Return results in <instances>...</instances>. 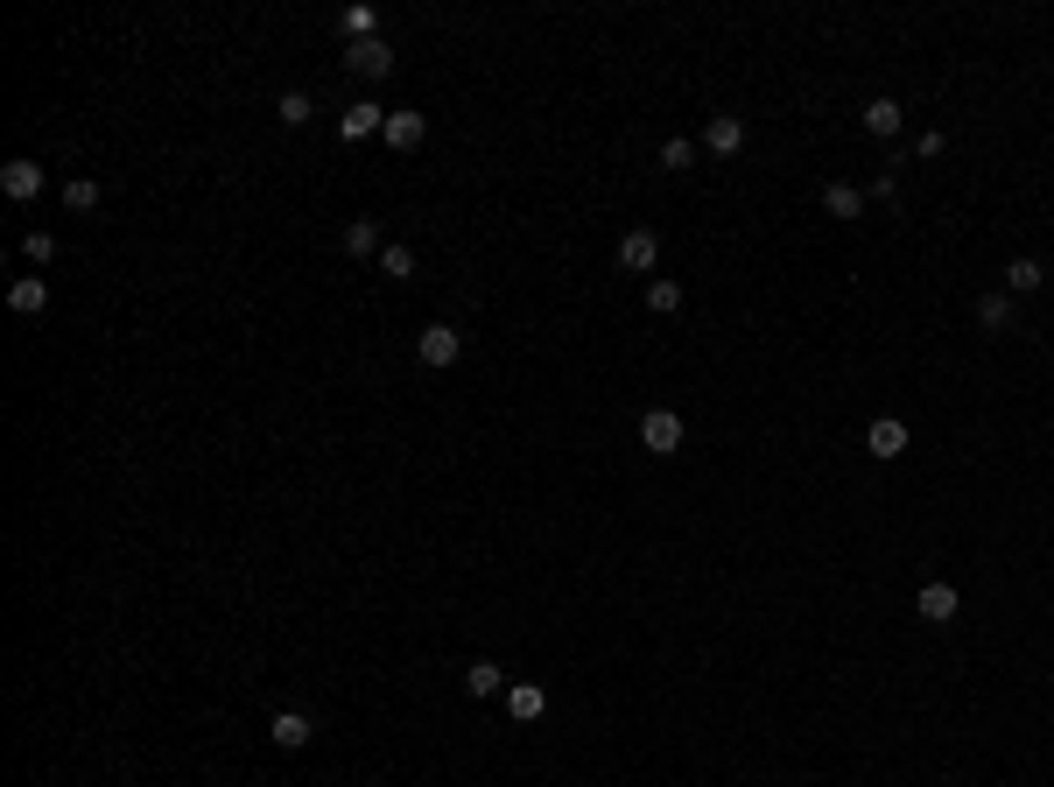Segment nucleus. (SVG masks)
Segmentation results:
<instances>
[{"mask_svg": "<svg viewBox=\"0 0 1054 787\" xmlns=\"http://www.w3.org/2000/svg\"><path fill=\"white\" fill-rule=\"evenodd\" d=\"M267 738H275L281 752H303L309 738H317V724H309V710H275V718H267Z\"/></svg>", "mask_w": 1054, "mask_h": 787, "instance_id": "6", "label": "nucleus"}, {"mask_svg": "<svg viewBox=\"0 0 1054 787\" xmlns=\"http://www.w3.org/2000/svg\"><path fill=\"white\" fill-rule=\"evenodd\" d=\"M858 120H865V134H879V141H893V134H900V120H907V113H900V99H872V106L858 113Z\"/></svg>", "mask_w": 1054, "mask_h": 787, "instance_id": "16", "label": "nucleus"}, {"mask_svg": "<svg viewBox=\"0 0 1054 787\" xmlns=\"http://www.w3.org/2000/svg\"><path fill=\"white\" fill-rule=\"evenodd\" d=\"M345 36L352 42H373L380 36V8H366V0H359V8H345Z\"/></svg>", "mask_w": 1054, "mask_h": 787, "instance_id": "23", "label": "nucleus"}, {"mask_svg": "<svg viewBox=\"0 0 1054 787\" xmlns=\"http://www.w3.org/2000/svg\"><path fill=\"white\" fill-rule=\"evenodd\" d=\"M619 267H633V275H655V267H661V232H655V226H633L626 240H619Z\"/></svg>", "mask_w": 1054, "mask_h": 787, "instance_id": "3", "label": "nucleus"}, {"mask_svg": "<svg viewBox=\"0 0 1054 787\" xmlns=\"http://www.w3.org/2000/svg\"><path fill=\"white\" fill-rule=\"evenodd\" d=\"M507 710H513L521 724H534V718L548 710V689H542V682H513V689H507Z\"/></svg>", "mask_w": 1054, "mask_h": 787, "instance_id": "18", "label": "nucleus"}, {"mask_svg": "<svg viewBox=\"0 0 1054 787\" xmlns=\"http://www.w3.org/2000/svg\"><path fill=\"white\" fill-rule=\"evenodd\" d=\"M415 359L436 366V373H443V366H457V359H465V331H450V323H429V331L415 338Z\"/></svg>", "mask_w": 1054, "mask_h": 787, "instance_id": "1", "label": "nucleus"}, {"mask_svg": "<svg viewBox=\"0 0 1054 787\" xmlns=\"http://www.w3.org/2000/svg\"><path fill=\"white\" fill-rule=\"evenodd\" d=\"M0 190H8L14 204H28V198H42V162H28V155H14V162H0Z\"/></svg>", "mask_w": 1054, "mask_h": 787, "instance_id": "7", "label": "nucleus"}, {"mask_svg": "<svg viewBox=\"0 0 1054 787\" xmlns=\"http://www.w3.org/2000/svg\"><path fill=\"white\" fill-rule=\"evenodd\" d=\"M640 443H647L655 457H675V450H682V415H675V408H647V415H640Z\"/></svg>", "mask_w": 1054, "mask_h": 787, "instance_id": "2", "label": "nucleus"}, {"mask_svg": "<svg viewBox=\"0 0 1054 787\" xmlns=\"http://www.w3.org/2000/svg\"><path fill=\"white\" fill-rule=\"evenodd\" d=\"M977 323H985L991 338H999V331H1013V323H1019L1013 295H1005V289H985V295H977Z\"/></svg>", "mask_w": 1054, "mask_h": 787, "instance_id": "12", "label": "nucleus"}, {"mask_svg": "<svg viewBox=\"0 0 1054 787\" xmlns=\"http://www.w3.org/2000/svg\"><path fill=\"white\" fill-rule=\"evenodd\" d=\"M275 120L281 127H309V120H317V99H309V92H281L275 99Z\"/></svg>", "mask_w": 1054, "mask_h": 787, "instance_id": "19", "label": "nucleus"}, {"mask_svg": "<svg viewBox=\"0 0 1054 787\" xmlns=\"http://www.w3.org/2000/svg\"><path fill=\"white\" fill-rule=\"evenodd\" d=\"M865 450L879 457V465H893V457H907V422H900V415H879V422L865 429Z\"/></svg>", "mask_w": 1054, "mask_h": 787, "instance_id": "5", "label": "nucleus"}, {"mask_svg": "<svg viewBox=\"0 0 1054 787\" xmlns=\"http://www.w3.org/2000/svg\"><path fill=\"white\" fill-rule=\"evenodd\" d=\"M865 198H879V204H893V198H900V176H893V169H879V176H872V190H865Z\"/></svg>", "mask_w": 1054, "mask_h": 787, "instance_id": "27", "label": "nucleus"}, {"mask_svg": "<svg viewBox=\"0 0 1054 787\" xmlns=\"http://www.w3.org/2000/svg\"><path fill=\"white\" fill-rule=\"evenodd\" d=\"M388 127V113L373 106V99H359V106H345V120H338V134H345V141H366V134H380Z\"/></svg>", "mask_w": 1054, "mask_h": 787, "instance_id": "15", "label": "nucleus"}, {"mask_svg": "<svg viewBox=\"0 0 1054 787\" xmlns=\"http://www.w3.org/2000/svg\"><path fill=\"white\" fill-rule=\"evenodd\" d=\"M493 689H507V675H499L493 661H471L465 668V696H493Z\"/></svg>", "mask_w": 1054, "mask_h": 787, "instance_id": "21", "label": "nucleus"}, {"mask_svg": "<svg viewBox=\"0 0 1054 787\" xmlns=\"http://www.w3.org/2000/svg\"><path fill=\"white\" fill-rule=\"evenodd\" d=\"M956 584H922V598H914V612L928 619V626H949V619H956Z\"/></svg>", "mask_w": 1054, "mask_h": 787, "instance_id": "11", "label": "nucleus"}, {"mask_svg": "<svg viewBox=\"0 0 1054 787\" xmlns=\"http://www.w3.org/2000/svg\"><path fill=\"white\" fill-rule=\"evenodd\" d=\"M380 275H388V281H415V246L388 240V246H380Z\"/></svg>", "mask_w": 1054, "mask_h": 787, "instance_id": "20", "label": "nucleus"}, {"mask_svg": "<svg viewBox=\"0 0 1054 787\" xmlns=\"http://www.w3.org/2000/svg\"><path fill=\"white\" fill-rule=\"evenodd\" d=\"M64 204H71V212H92V204H99V183H92V176H71V183H64Z\"/></svg>", "mask_w": 1054, "mask_h": 787, "instance_id": "24", "label": "nucleus"}, {"mask_svg": "<svg viewBox=\"0 0 1054 787\" xmlns=\"http://www.w3.org/2000/svg\"><path fill=\"white\" fill-rule=\"evenodd\" d=\"M689 162H696V141H682V134H675V141H661V169H689Z\"/></svg>", "mask_w": 1054, "mask_h": 787, "instance_id": "25", "label": "nucleus"}, {"mask_svg": "<svg viewBox=\"0 0 1054 787\" xmlns=\"http://www.w3.org/2000/svg\"><path fill=\"white\" fill-rule=\"evenodd\" d=\"M1005 295H1033V289H1047V267L1033 261V254H1019L1013 267H1005V281H999Z\"/></svg>", "mask_w": 1054, "mask_h": 787, "instance_id": "14", "label": "nucleus"}, {"mask_svg": "<svg viewBox=\"0 0 1054 787\" xmlns=\"http://www.w3.org/2000/svg\"><path fill=\"white\" fill-rule=\"evenodd\" d=\"M647 309H655V317H675V309H682V281H647Z\"/></svg>", "mask_w": 1054, "mask_h": 787, "instance_id": "22", "label": "nucleus"}, {"mask_svg": "<svg viewBox=\"0 0 1054 787\" xmlns=\"http://www.w3.org/2000/svg\"><path fill=\"white\" fill-rule=\"evenodd\" d=\"M22 246H28V261H36V267H50V261H56V240H50V232H28Z\"/></svg>", "mask_w": 1054, "mask_h": 787, "instance_id": "26", "label": "nucleus"}, {"mask_svg": "<svg viewBox=\"0 0 1054 787\" xmlns=\"http://www.w3.org/2000/svg\"><path fill=\"white\" fill-rule=\"evenodd\" d=\"M703 148L718 162H732L738 148H746V120H738V113H710V120H703Z\"/></svg>", "mask_w": 1054, "mask_h": 787, "instance_id": "4", "label": "nucleus"}, {"mask_svg": "<svg viewBox=\"0 0 1054 787\" xmlns=\"http://www.w3.org/2000/svg\"><path fill=\"white\" fill-rule=\"evenodd\" d=\"M8 309H14V317H42V309H50V281H42V275L14 281V289H8Z\"/></svg>", "mask_w": 1054, "mask_h": 787, "instance_id": "13", "label": "nucleus"}, {"mask_svg": "<svg viewBox=\"0 0 1054 787\" xmlns=\"http://www.w3.org/2000/svg\"><path fill=\"white\" fill-rule=\"evenodd\" d=\"M823 212L837 218V226H851V218L865 212V190H858V183H843V176H829V183H823Z\"/></svg>", "mask_w": 1054, "mask_h": 787, "instance_id": "10", "label": "nucleus"}, {"mask_svg": "<svg viewBox=\"0 0 1054 787\" xmlns=\"http://www.w3.org/2000/svg\"><path fill=\"white\" fill-rule=\"evenodd\" d=\"M345 64L359 71V78H388V71H394V50H388V36H373V42H352V50H345Z\"/></svg>", "mask_w": 1054, "mask_h": 787, "instance_id": "9", "label": "nucleus"}, {"mask_svg": "<svg viewBox=\"0 0 1054 787\" xmlns=\"http://www.w3.org/2000/svg\"><path fill=\"white\" fill-rule=\"evenodd\" d=\"M422 134H429V120L415 106H401V113H388V127H380V141L394 148V155H408V148H422Z\"/></svg>", "mask_w": 1054, "mask_h": 787, "instance_id": "8", "label": "nucleus"}, {"mask_svg": "<svg viewBox=\"0 0 1054 787\" xmlns=\"http://www.w3.org/2000/svg\"><path fill=\"white\" fill-rule=\"evenodd\" d=\"M345 254L352 261H380V218H352V226H345Z\"/></svg>", "mask_w": 1054, "mask_h": 787, "instance_id": "17", "label": "nucleus"}]
</instances>
